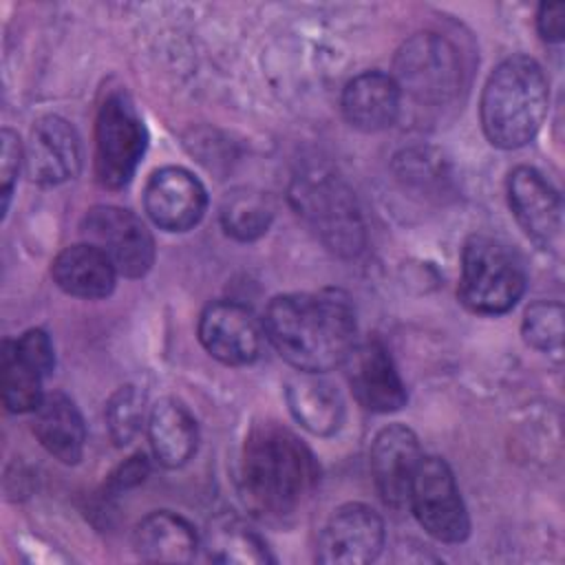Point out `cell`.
<instances>
[{
	"label": "cell",
	"mask_w": 565,
	"mask_h": 565,
	"mask_svg": "<svg viewBox=\"0 0 565 565\" xmlns=\"http://www.w3.org/2000/svg\"><path fill=\"white\" fill-rule=\"evenodd\" d=\"M263 327L280 358L305 373L344 364L358 344L355 309L333 289L276 296L267 305Z\"/></svg>",
	"instance_id": "6da1fadb"
},
{
	"label": "cell",
	"mask_w": 565,
	"mask_h": 565,
	"mask_svg": "<svg viewBox=\"0 0 565 565\" xmlns=\"http://www.w3.org/2000/svg\"><path fill=\"white\" fill-rule=\"evenodd\" d=\"M318 483L311 450L285 426L265 422L252 428L243 448L241 492L263 519L294 514Z\"/></svg>",
	"instance_id": "7a4b0ae2"
},
{
	"label": "cell",
	"mask_w": 565,
	"mask_h": 565,
	"mask_svg": "<svg viewBox=\"0 0 565 565\" xmlns=\"http://www.w3.org/2000/svg\"><path fill=\"white\" fill-rule=\"evenodd\" d=\"M550 86L541 64L527 55L505 57L490 73L481 93V128L503 150L530 143L545 115Z\"/></svg>",
	"instance_id": "3957f363"
},
{
	"label": "cell",
	"mask_w": 565,
	"mask_h": 565,
	"mask_svg": "<svg viewBox=\"0 0 565 565\" xmlns=\"http://www.w3.org/2000/svg\"><path fill=\"white\" fill-rule=\"evenodd\" d=\"M525 267L519 254L499 238L475 234L461 249L459 298L481 316L510 311L525 291Z\"/></svg>",
	"instance_id": "277c9868"
},
{
	"label": "cell",
	"mask_w": 565,
	"mask_h": 565,
	"mask_svg": "<svg viewBox=\"0 0 565 565\" xmlns=\"http://www.w3.org/2000/svg\"><path fill=\"white\" fill-rule=\"evenodd\" d=\"M291 199L329 249L351 256L362 249L364 227L351 190L333 174H305L296 179Z\"/></svg>",
	"instance_id": "5b68a950"
},
{
	"label": "cell",
	"mask_w": 565,
	"mask_h": 565,
	"mask_svg": "<svg viewBox=\"0 0 565 565\" xmlns=\"http://www.w3.org/2000/svg\"><path fill=\"white\" fill-rule=\"evenodd\" d=\"M393 79L415 102L441 106L450 102L461 82V66L455 46L433 33H415L408 38L393 60Z\"/></svg>",
	"instance_id": "8992f818"
},
{
	"label": "cell",
	"mask_w": 565,
	"mask_h": 565,
	"mask_svg": "<svg viewBox=\"0 0 565 565\" xmlns=\"http://www.w3.org/2000/svg\"><path fill=\"white\" fill-rule=\"evenodd\" d=\"M148 146L146 126L124 93H113L99 106L95 124V174L108 190L124 188Z\"/></svg>",
	"instance_id": "52a82bcc"
},
{
	"label": "cell",
	"mask_w": 565,
	"mask_h": 565,
	"mask_svg": "<svg viewBox=\"0 0 565 565\" xmlns=\"http://www.w3.org/2000/svg\"><path fill=\"white\" fill-rule=\"evenodd\" d=\"M408 503L419 525L441 543H461L470 519L450 466L441 457H424L413 477Z\"/></svg>",
	"instance_id": "ba28073f"
},
{
	"label": "cell",
	"mask_w": 565,
	"mask_h": 565,
	"mask_svg": "<svg viewBox=\"0 0 565 565\" xmlns=\"http://www.w3.org/2000/svg\"><path fill=\"white\" fill-rule=\"evenodd\" d=\"M86 243L99 247L117 274L141 278L154 260V241L143 221L126 207L95 205L82 218Z\"/></svg>",
	"instance_id": "9c48e42d"
},
{
	"label": "cell",
	"mask_w": 565,
	"mask_h": 565,
	"mask_svg": "<svg viewBox=\"0 0 565 565\" xmlns=\"http://www.w3.org/2000/svg\"><path fill=\"white\" fill-rule=\"evenodd\" d=\"M382 545V516L364 503H347L329 516L318 541V561L329 565H364L380 556Z\"/></svg>",
	"instance_id": "30bf717a"
},
{
	"label": "cell",
	"mask_w": 565,
	"mask_h": 565,
	"mask_svg": "<svg viewBox=\"0 0 565 565\" xmlns=\"http://www.w3.org/2000/svg\"><path fill=\"white\" fill-rule=\"evenodd\" d=\"M143 207L157 227L166 232H188L203 218L207 194L192 172L166 166L148 179Z\"/></svg>",
	"instance_id": "8fae6325"
},
{
	"label": "cell",
	"mask_w": 565,
	"mask_h": 565,
	"mask_svg": "<svg viewBox=\"0 0 565 565\" xmlns=\"http://www.w3.org/2000/svg\"><path fill=\"white\" fill-rule=\"evenodd\" d=\"M199 340L218 362L241 366L258 358L263 331L249 309L232 300H218L203 309Z\"/></svg>",
	"instance_id": "7c38bea8"
},
{
	"label": "cell",
	"mask_w": 565,
	"mask_h": 565,
	"mask_svg": "<svg viewBox=\"0 0 565 565\" xmlns=\"http://www.w3.org/2000/svg\"><path fill=\"white\" fill-rule=\"evenodd\" d=\"M424 459L417 435L404 424L382 428L371 446V475L382 501L391 508L408 503L413 477Z\"/></svg>",
	"instance_id": "4fadbf2b"
},
{
	"label": "cell",
	"mask_w": 565,
	"mask_h": 565,
	"mask_svg": "<svg viewBox=\"0 0 565 565\" xmlns=\"http://www.w3.org/2000/svg\"><path fill=\"white\" fill-rule=\"evenodd\" d=\"M26 174L38 185H60L79 172V137L75 128L57 115L40 117L24 148Z\"/></svg>",
	"instance_id": "5bb4252c"
},
{
	"label": "cell",
	"mask_w": 565,
	"mask_h": 565,
	"mask_svg": "<svg viewBox=\"0 0 565 565\" xmlns=\"http://www.w3.org/2000/svg\"><path fill=\"white\" fill-rule=\"evenodd\" d=\"M347 380L355 399L373 413H393L406 404L404 382L380 340L353 347L344 360Z\"/></svg>",
	"instance_id": "9a60e30c"
},
{
	"label": "cell",
	"mask_w": 565,
	"mask_h": 565,
	"mask_svg": "<svg viewBox=\"0 0 565 565\" xmlns=\"http://www.w3.org/2000/svg\"><path fill=\"white\" fill-rule=\"evenodd\" d=\"M508 203L521 230L541 247L561 234L563 205L552 183L534 168L519 166L508 177Z\"/></svg>",
	"instance_id": "2e32d148"
},
{
	"label": "cell",
	"mask_w": 565,
	"mask_h": 565,
	"mask_svg": "<svg viewBox=\"0 0 565 565\" xmlns=\"http://www.w3.org/2000/svg\"><path fill=\"white\" fill-rule=\"evenodd\" d=\"M399 102L402 90L393 75L382 71H364L344 86L342 115L353 128L362 132H377L395 124Z\"/></svg>",
	"instance_id": "e0dca14e"
},
{
	"label": "cell",
	"mask_w": 565,
	"mask_h": 565,
	"mask_svg": "<svg viewBox=\"0 0 565 565\" xmlns=\"http://www.w3.org/2000/svg\"><path fill=\"white\" fill-rule=\"evenodd\" d=\"M51 276L62 291L77 298L97 300L113 294L117 269L99 247L84 241L64 247L55 256Z\"/></svg>",
	"instance_id": "ac0fdd59"
},
{
	"label": "cell",
	"mask_w": 565,
	"mask_h": 565,
	"mask_svg": "<svg viewBox=\"0 0 565 565\" xmlns=\"http://www.w3.org/2000/svg\"><path fill=\"white\" fill-rule=\"evenodd\" d=\"M285 397L296 422L313 435H333L344 419L340 391L318 373L300 371L287 382Z\"/></svg>",
	"instance_id": "d6986e66"
},
{
	"label": "cell",
	"mask_w": 565,
	"mask_h": 565,
	"mask_svg": "<svg viewBox=\"0 0 565 565\" xmlns=\"http://www.w3.org/2000/svg\"><path fill=\"white\" fill-rule=\"evenodd\" d=\"M33 413V433L40 444L62 463H77L84 452L86 426L75 402L64 393H49Z\"/></svg>",
	"instance_id": "ffe728a7"
},
{
	"label": "cell",
	"mask_w": 565,
	"mask_h": 565,
	"mask_svg": "<svg viewBox=\"0 0 565 565\" xmlns=\"http://www.w3.org/2000/svg\"><path fill=\"white\" fill-rule=\"evenodd\" d=\"M132 545L139 558L150 563H190L196 554L199 536L183 516L157 510L139 521Z\"/></svg>",
	"instance_id": "44dd1931"
},
{
	"label": "cell",
	"mask_w": 565,
	"mask_h": 565,
	"mask_svg": "<svg viewBox=\"0 0 565 565\" xmlns=\"http://www.w3.org/2000/svg\"><path fill=\"white\" fill-rule=\"evenodd\" d=\"M148 439L161 466L179 468L196 452V419L181 402L163 397L150 411Z\"/></svg>",
	"instance_id": "7402d4cb"
},
{
	"label": "cell",
	"mask_w": 565,
	"mask_h": 565,
	"mask_svg": "<svg viewBox=\"0 0 565 565\" xmlns=\"http://www.w3.org/2000/svg\"><path fill=\"white\" fill-rule=\"evenodd\" d=\"M205 552L214 563H271L265 541L236 516H218L205 534Z\"/></svg>",
	"instance_id": "603a6c76"
},
{
	"label": "cell",
	"mask_w": 565,
	"mask_h": 565,
	"mask_svg": "<svg viewBox=\"0 0 565 565\" xmlns=\"http://www.w3.org/2000/svg\"><path fill=\"white\" fill-rule=\"evenodd\" d=\"M42 380L44 375L26 362L13 340H4L2 347V399L9 413H31L42 399Z\"/></svg>",
	"instance_id": "cb8c5ba5"
},
{
	"label": "cell",
	"mask_w": 565,
	"mask_h": 565,
	"mask_svg": "<svg viewBox=\"0 0 565 565\" xmlns=\"http://www.w3.org/2000/svg\"><path fill=\"white\" fill-rule=\"evenodd\" d=\"M271 207L256 190L238 188L227 192L221 205V225L236 241H254L269 230Z\"/></svg>",
	"instance_id": "d4e9b609"
},
{
	"label": "cell",
	"mask_w": 565,
	"mask_h": 565,
	"mask_svg": "<svg viewBox=\"0 0 565 565\" xmlns=\"http://www.w3.org/2000/svg\"><path fill=\"white\" fill-rule=\"evenodd\" d=\"M523 340L539 351H561L563 344V307L561 302L536 300L525 309L521 324Z\"/></svg>",
	"instance_id": "484cf974"
},
{
	"label": "cell",
	"mask_w": 565,
	"mask_h": 565,
	"mask_svg": "<svg viewBox=\"0 0 565 565\" xmlns=\"http://www.w3.org/2000/svg\"><path fill=\"white\" fill-rule=\"evenodd\" d=\"M143 417V395L135 386H121L106 406V422L110 437L117 446L128 444L141 424Z\"/></svg>",
	"instance_id": "4316f807"
},
{
	"label": "cell",
	"mask_w": 565,
	"mask_h": 565,
	"mask_svg": "<svg viewBox=\"0 0 565 565\" xmlns=\"http://www.w3.org/2000/svg\"><path fill=\"white\" fill-rule=\"evenodd\" d=\"M13 344H15L18 353L26 362H31L44 377L53 371L55 353H53V344H51V338L46 335V331L29 329L20 338H15Z\"/></svg>",
	"instance_id": "83f0119b"
},
{
	"label": "cell",
	"mask_w": 565,
	"mask_h": 565,
	"mask_svg": "<svg viewBox=\"0 0 565 565\" xmlns=\"http://www.w3.org/2000/svg\"><path fill=\"white\" fill-rule=\"evenodd\" d=\"M0 139H2V150H0V183H2V212H7L9 207V199H11V192H13V183H15V177H18V168H20V161L24 157L22 152V143L18 139V135L9 128H2L0 132Z\"/></svg>",
	"instance_id": "f1b7e54d"
},
{
	"label": "cell",
	"mask_w": 565,
	"mask_h": 565,
	"mask_svg": "<svg viewBox=\"0 0 565 565\" xmlns=\"http://www.w3.org/2000/svg\"><path fill=\"white\" fill-rule=\"evenodd\" d=\"M148 475V459L143 452H137L132 455L126 463H121L113 475H110V481H108V488L113 492H121L126 488H132L137 483H141Z\"/></svg>",
	"instance_id": "f546056e"
},
{
	"label": "cell",
	"mask_w": 565,
	"mask_h": 565,
	"mask_svg": "<svg viewBox=\"0 0 565 565\" xmlns=\"http://www.w3.org/2000/svg\"><path fill=\"white\" fill-rule=\"evenodd\" d=\"M536 26L545 42H561L565 35V4L561 2L541 4L536 15Z\"/></svg>",
	"instance_id": "4dcf8cb0"
}]
</instances>
